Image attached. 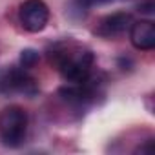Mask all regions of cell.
Wrapping results in <instances>:
<instances>
[{"label":"cell","instance_id":"obj_6","mask_svg":"<svg viewBox=\"0 0 155 155\" xmlns=\"http://www.w3.org/2000/svg\"><path fill=\"white\" fill-rule=\"evenodd\" d=\"M130 40L133 48L150 51L155 48V24L151 20H137L130 28Z\"/></svg>","mask_w":155,"mask_h":155},{"label":"cell","instance_id":"obj_1","mask_svg":"<svg viewBox=\"0 0 155 155\" xmlns=\"http://www.w3.org/2000/svg\"><path fill=\"white\" fill-rule=\"evenodd\" d=\"M49 62L60 71L64 81L69 84H79L91 73L95 55L91 49L77 46L73 42H60L49 51Z\"/></svg>","mask_w":155,"mask_h":155},{"label":"cell","instance_id":"obj_5","mask_svg":"<svg viewBox=\"0 0 155 155\" xmlns=\"http://www.w3.org/2000/svg\"><path fill=\"white\" fill-rule=\"evenodd\" d=\"M131 24H133V18L130 13H111L99 22V28L95 29V33L104 38H113L130 31Z\"/></svg>","mask_w":155,"mask_h":155},{"label":"cell","instance_id":"obj_4","mask_svg":"<svg viewBox=\"0 0 155 155\" xmlns=\"http://www.w3.org/2000/svg\"><path fill=\"white\" fill-rule=\"evenodd\" d=\"M0 90L4 93H24V95H35L38 91L35 79L28 75V69H9L0 81Z\"/></svg>","mask_w":155,"mask_h":155},{"label":"cell","instance_id":"obj_7","mask_svg":"<svg viewBox=\"0 0 155 155\" xmlns=\"http://www.w3.org/2000/svg\"><path fill=\"white\" fill-rule=\"evenodd\" d=\"M38 62V53L35 49H24L20 53V66L24 69H31L35 68V64Z\"/></svg>","mask_w":155,"mask_h":155},{"label":"cell","instance_id":"obj_2","mask_svg":"<svg viewBox=\"0 0 155 155\" xmlns=\"http://www.w3.org/2000/svg\"><path fill=\"white\" fill-rule=\"evenodd\" d=\"M28 111L17 104L6 106L0 111V140L9 148H17L28 135Z\"/></svg>","mask_w":155,"mask_h":155},{"label":"cell","instance_id":"obj_8","mask_svg":"<svg viewBox=\"0 0 155 155\" xmlns=\"http://www.w3.org/2000/svg\"><path fill=\"white\" fill-rule=\"evenodd\" d=\"M84 4H90V6H93V4H106V2H110V0H82Z\"/></svg>","mask_w":155,"mask_h":155},{"label":"cell","instance_id":"obj_3","mask_svg":"<svg viewBox=\"0 0 155 155\" xmlns=\"http://www.w3.org/2000/svg\"><path fill=\"white\" fill-rule=\"evenodd\" d=\"M20 24L29 33H38L48 26L49 20V8L44 0H26L18 9Z\"/></svg>","mask_w":155,"mask_h":155}]
</instances>
